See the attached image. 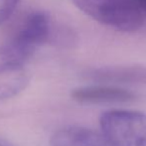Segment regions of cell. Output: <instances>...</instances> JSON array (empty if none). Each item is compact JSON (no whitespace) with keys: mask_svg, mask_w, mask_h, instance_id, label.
Listing matches in <instances>:
<instances>
[{"mask_svg":"<svg viewBox=\"0 0 146 146\" xmlns=\"http://www.w3.org/2000/svg\"><path fill=\"white\" fill-rule=\"evenodd\" d=\"M51 17L46 11L27 14L11 36L0 43V62L24 66L41 46L52 38Z\"/></svg>","mask_w":146,"mask_h":146,"instance_id":"obj_1","label":"cell"},{"mask_svg":"<svg viewBox=\"0 0 146 146\" xmlns=\"http://www.w3.org/2000/svg\"><path fill=\"white\" fill-rule=\"evenodd\" d=\"M92 19L121 32H135L144 23L142 11L133 0H73Z\"/></svg>","mask_w":146,"mask_h":146,"instance_id":"obj_2","label":"cell"},{"mask_svg":"<svg viewBox=\"0 0 146 146\" xmlns=\"http://www.w3.org/2000/svg\"><path fill=\"white\" fill-rule=\"evenodd\" d=\"M100 133L112 146H146V113L111 110L100 117Z\"/></svg>","mask_w":146,"mask_h":146,"instance_id":"obj_3","label":"cell"},{"mask_svg":"<svg viewBox=\"0 0 146 146\" xmlns=\"http://www.w3.org/2000/svg\"><path fill=\"white\" fill-rule=\"evenodd\" d=\"M72 98L87 104H125L136 98L134 92L113 85H90L77 88L72 92Z\"/></svg>","mask_w":146,"mask_h":146,"instance_id":"obj_4","label":"cell"},{"mask_svg":"<svg viewBox=\"0 0 146 146\" xmlns=\"http://www.w3.org/2000/svg\"><path fill=\"white\" fill-rule=\"evenodd\" d=\"M51 146H112L100 132L88 127L69 125L60 128L51 138Z\"/></svg>","mask_w":146,"mask_h":146,"instance_id":"obj_5","label":"cell"},{"mask_svg":"<svg viewBox=\"0 0 146 146\" xmlns=\"http://www.w3.org/2000/svg\"><path fill=\"white\" fill-rule=\"evenodd\" d=\"M90 80L102 84H128L146 82V69L141 67H106L88 73Z\"/></svg>","mask_w":146,"mask_h":146,"instance_id":"obj_6","label":"cell"},{"mask_svg":"<svg viewBox=\"0 0 146 146\" xmlns=\"http://www.w3.org/2000/svg\"><path fill=\"white\" fill-rule=\"evenodd\" d=\"M29 84L24 66L0 62V100L18 94Z\"/></svg>","mask_w":146,"mask_h":146,"instance_id":"obj_7","label":"cell"},{"mask_svg":"<svg viewBox=\"0 0 146 146\" xmlns=\"http://www.w3.org/2000/svg\"><path fill=\"white\" fill-rule=\"evenodd\" d=\"M18 3L19 0H0V25L9 19Z\"/></svg>","mask_w":146,"mask_h":146,"instance_id":"obj_8","label":"cell"},{"mask_svg":"<svg viewBox=\"0 0 146 146\" xmlns=\"http://www.w3.org/2000/svg\"><path fill=\"white\" fill-rule=\"evenodd\" d=\"M133 1L135 2V4L138 6L141 11L146 12V0H133Z\"/></svg>","mask_w":146,"mask_h":146,"instance_id":"obj_9","label":"cell"},{"mask_svg":"<svg viewBox=\"0 0 146 146\" xmlns=\"http://www.w3.org/2000/svg\"><path fill=\"white\" fill-rule=\"evenodd\" d=\"M0 146H12L11 143L3 137H0Z\"/></svg>","mask_w":146,"mask_h":146,"instance_id":"obj_10","label":"cell"}]
</instances>
